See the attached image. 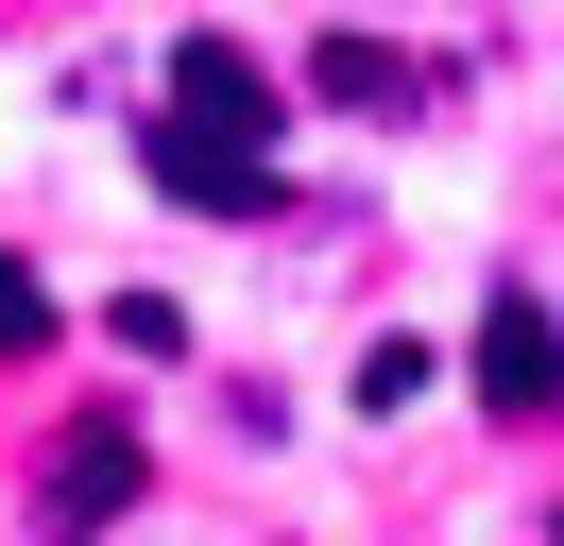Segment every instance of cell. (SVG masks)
<instances>
[{
    "mask_svg": "<svg viewBox=\"0 0 564 546\" xmlns=\"http://www.w3.org/2000/svg\"><path fill=\"white\" fill-rule=\"evenodd\" d=\"M427 393V341L411 325H377V341H359V410H377V427H393V410H411Z\"/></svg>",
    "mask_w": 564,
    "mask_h": 546,
    "instance_id": "6",
    "label": "cell"
},
{
    "mask_svg": "<svg viewBox=\"0 0 564 546\" xmlns=\"http://www.w3.org/2000/svg\"><path fill=\"white\" fill-rule=\"evenodd\" d=\"M154 188H172L188 222H257V205H274V154H240V136H206V120H154Z\"/></svg>",
    "mask_w": 564,
    "mask_h": 546,
    "instance_id": "4",
    "label": "cell"
},
{
    "mask_svg": "<svg viewBox=\"0 0 564 546\" xmlns=\"http://www.w3.org/2000/svg\"><path fill=\"white\" fill-rule=\"evenodd\" d=\"M308 86H325V102H359V120H393V102H411V52H377V34H325V52H308Z\"/></svg>",
    "mask_w": 564,
    "mask_h": 546,
    "instance_id": "5",
    "label": "cell"
},
{
    "mask_svg": "<svg viewBox=\"0 0 564 546\" xmlns=\"http://www.w3.org/2000/svg\"><path fill=\"white\" fill-rule=\"evenodd\" d=\"M35 341H52V291H35L18 256H0V359H35Z\"/></svg>",
    "mask_w": 564,
    "mask_h": 546,
    "instance_id": "7",
    "label": "cell"
},
{
    "mask_svg": "<svg viewBox=\"0 0 564 546\" xmlns=\"http://www.w3.org/2000/svg\"><path fill=\"white\" fill-rule=\"evenodd\" d=\"M172 120H206V136H240V154H274V120H291V86L257 68V34H172Z\"/></svg>",
    "mask_w": 564,
    "mask_h": 546,
    "instance_id": "2",
    "label": "cell"
},
{
    "mask_svg": "<svg viewBox=\"0 0 564 546\" xmlns=\"http://www.w3.org/2000/svg\"><path fill=\"white\" fill-rule=\"evenodd\" d=\"M462 375H479L496 427H564V325H547V291H496L479 341H462Z\"/></svg>",
    "mask_w": 564,
    "mask_h": 546,
    "instance_id": "1",
    "label": "cell"
},
{
    "mask_svg": "<svg viewBox=\"0 0 564 546\" xmlns=\"http://www.w3.org/2000/svg\"><path fill=\"white\" fill-rule=\"evenodd\" d=\"M104 512H138V427H120V410H104V427H69V444H52V478H35V529H52V546H86Z\"/></svg>",
    "mask_w": 564,
    "mask_h": 546,
    "instance_id": "3",
    "label": "cell"
}]
</instances>
